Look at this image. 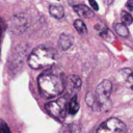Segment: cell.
I'll return each instance as SVG.
<instances>
[{
    "mask_svg": "<svg viewBox=\"0 0 133 133\" xmlns=\"http://www.w3.org/2000/svg\"><path fill=\"white\" fill-rule=\"evenodd\" d=\"M114 29H115V32H116L118 35H121V36L126 37V36H128V35H129L128 27H127V25H126V24H124V23L115 24Z\"/></svg>",
    "mask_w": 133,
    "mask_h": 133,
    "instance_id": "obj_13",
    "label": "cell"
},
{
    "mask_svg": "<svg viewBox=\"0 0 133 133\" xmlns=\"http://www.w3.org/2000/svg\"><path fill=\"white\" fill-rule=\"evenodd\" d=\"M26 53H27V46L19 45L15 49V51L12 53V56H11V63H12V65L17 66V65L21 64L22 61H23V57L26 55Z\"/></svg>",
    "mask_w": 133,
    "mask_h": 133,
    "instance_id": "obj_8",
    "label": "cell"
},
{
    "mask_svg": "<svg viewBox=\"0 0 133 133\" xmlns=\"http://www.w3.org/2000/svg\"><path fill=\"white\" fill-rule=\"evenodd\" d=\"M111 1H113V0H109V2H111Z\"/></svg>",
    "mask_w": 133,
    "mask_h": 133,
    "instance_id": "obj_20",
    "label": "cell"
},
{
    "mask_svg": "<svg viewBox=\"0 0 133 133\" xmlns=\"http://www.w3.org/2000/svg\"><path fill=\"white\" fill-rule=\"evenodd\" d=\"M112 91V83L109 80H103L96 88L95 98L96 103H98L100 108H108L110 107L109 97Z\"/></svg>",
    "mask_w": 133,
    "mask_h": 133,
    "instance_id": "obj_3",
    "label": "cell"
},
{
    "mask_svg": "<svg viewBox=\"0 0 133 133\" xmlns=\"http://www.w3.org/2000/svg\"><path fill=\"white\" fill-rule=\"evenodd\" d=\"M37 84L43 96L48 99L60 96L65 89L63 78L55 73H44L37 78Z\"/></svg>",
    "mask_w": 133,
    "mask_h": 133,
    "instance_id": "obj_1",
    "label": "cell"
},
{
    "mask_svg": "<svg viewBox=\"0 0 133 133\" xmlns=\"http://www.w3.org/2000/svg\"><path fill=\"white\" fill-rule=\"evenodd\" d=\"M49 12L55 19H61L64 16V9H63V7L60 6V5H57V4H50V6H49Z\"/></svg>",
    "mask_w": 133,
    "mask_h": 133,
    "instance_id": "obj_11",
    "label": "cell"
},
{
    "mask_svg": "<svg viewBox=\"0 0 133 133\" xmlns=\"http://www.w3.org/2000/svg\"><path fill=\"white\" fill-rule=\"evenodd\" d=\"M81 86V79L77 75H71L66 79L65 88L69 95H74Z\"/></svg>",
    "mask_w": 133,
    "mask_h": 133,
    "instance_id": "obj_7",
    "label": "cell"
},
{
    "mask_svg": "<svg viewBox=\"0 0 133 133\" xmlns=\"http://www.w3.org/2000/svg\"><path fill=\"white\" fill-rule=\"evenodd\" d=\"M57 60V53L54 49L49 47H38L34 49L28 57V64L34 70L52 66Z\"/></svg>",
    "mask_w": 133,
    "mask_h": 133,
    "instance_id": "obj_2",
    "label": "cell"
},
{
    "mask_svg": "<svg viewBox=\"0 0 133 133\" xmlns=\"http://www.w3.org/2000/svg\"><path fill=\"white\" fill-rule=\"evenodd\" d=\"M47 112L56 119L63 121L65 118L68 110V100L65 98H59L54 101H50L45 105Z\"/></svg>",
    "mask_w": 133,
    "mask_h": 133,
    "instance_id": "obj_4",
    "label": "cell"
},
{
    "mask_svg": "<svg viewBox=\"0 0 133 133\" xmlns=\"http://www.w3.org/2000/svg\"><path fill=\"white\" fill-rule=\"evenodd\" d=\"M74 27L75 29L77 30L78 33L80 34H85L87 32V28H86V25L84 24V22L82 20H75L74 21Z\"/></svg>",
    "mask_w": 133,
    "mask_h": 133,
    "instance_id": "obj_14",
    "label": "cell"
},
{
    "mask_svg": "<svg viewBox=\"0 0 133 133\" xmlns=\"http://www.w3.org/2000/svg\"><path fill=\"white\" fill-rule=\"evenodd\" d=\"M127 79H128V81H129V82L133 83V73H131V74L128 76V78H127Z\"/></svg>",
    "mask_w": 133,
    "mask_h": 133,
    "instance_id": "obj_18",
    "label": "cell"
},
{
    "mask_svg": "<svg viewBox=\"0 0 133 133\" xmlns=\"http://www.w3.org/2000/svg\"><path fill=\"white\" fill-rule=\"evenodd\" d=\"M74 10L77 12V15L79 17H82V18L90 19V18H92L95 16V12L89 7H87L86 5H83V4L75 5L74 6Z\"/></svg>",
    "mask_w": 133,
    "mask_h": 133,
    "instance_id": "obj_9",
    "label": "cell"
},
{
    "mask_svg": "<svg viewBox=\"0 0 133 133\" xmlns=\"http://www.w3.org/2000/svg\"><path fill=\"white\" fill-rule=\"evenodd\" d=\"M126 7L129 10H133V0H128L126 2Z\"/></svg>",
    "mask_w": 133,
    "mask_h": 133,
    "instance_id": "obj_17",
    "label": "cell"
},
{
    "mask_svg": "<svg viewBox=\"0 0 133 133\" xmlns=\"http://www.w3.org/2000/svg\"><path fill=\"white\" fill-rule=\"evenodd\" d=\"M73 36L69 33H61L59 35V39H58V44H59V47L61 48V50L63 51H66L72 45H73Z\"/></svg>",
    "mask_w": 133,
    "mask_h": 133,
    "instance_id": "obj_10",
    "label": "cell"
},
{
    "mask_svg": "<svg viewBox=\"0 0 133 133\" xmlns=\"http://www.w3.org/2000/svg\"><path fill=\"white\" fill-rule=\"evenodd\" d=\"M131 89H132V90H133V85H132V86H131Z\"/></svg>",
    "mask_w": 133,
    "mask_h": 133,
    "instance_id": "obj_19",
    "label": "cell"
},
{
    "mask_svg": "<svg viewBox=\"0 0 133 133\" xmlns=\"http://www.w3.org/2000/svg\"><path fill=\"white\" fill-rule=\"evenodd\" d=\"M29 26V20L25 14H19L14 16L9 21V28L15 33L24 32Z\"/></svg>",
    "mask_w": 133,
    "mask_h": 133,
    "instance_id": "obj_6",
    "label": "cell"
},
{
    "mask_svg": "<svg viewBox=\"0 0 133 133\" xmlns=\"http://www.w3.org/2000/svg\"><path fill=\"white\" fill-rule=\"evenodd\" d=\"M98 133H125L127 132V126L124 122L116 117H110L103 122L97 129Z\"/></svg>",
    "mask_w": 133,
    "mask_h": 133,
    "instance_id": "obj_5",
    "label": "cell"
},
{
    "mask_svg": "<svg viewBox=\"0 0 133 133\" xmlns=\"http://www.w3.org/2000/svg\"><path fill=\"white\" fill-rule=\"evenodd\" d=\"M89 5L91 6V8H92L94 10H98V9H99V5H98V3L96 2V0H89Z\"/></svg>",
    "mask_w": 133,
    "mask_h": 133,
    "instance_id": "obj_16",
    "label": "cell"
},
{
    "mask_svg": "<svg viewBox=\"0 0 133 133\" xmlns=\"http://www.w3.org/2000/svg\"><path fill=\"white\" fill-rule=\"evenodd\" d=\"M121 19H122V22L124 24H126V25H130V24L133 23V17L129 12H127L125 10H123L121 12Z\"/></svg>",
    "mask_w": 133,
    "mask_h": 133,
    "instance_id": "obj_15",
    "label": "cell"
},
{
    "mask_svg": "<svg viewBox=\"0 0 133 133\" xmlns=\"http://www.w3.org/2000/svg\"><path fill=\"white\" fill-rule=\"evenodd\" d=\"M79 110V103L77 101V97L76 96H73L72 99L68 102V112L72 115L76 114Z\"/></svg>",
    "mask_w": 133,
    "mask_h": 133,
    "instance_id": "obj_12",
    "label": "cell"
}]
</instances>
